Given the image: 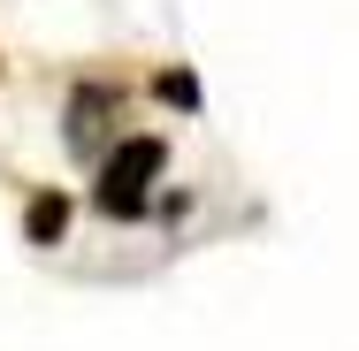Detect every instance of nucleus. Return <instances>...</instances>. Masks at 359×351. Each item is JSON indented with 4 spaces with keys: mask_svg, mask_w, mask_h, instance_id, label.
<instances>
[{
    "mask_svg": "<svg viewBox=\"0 0 359 351\" xmlns=\"http://www.w3.org/2000/svg\"><path fill=\"white\" fill-rule=\"evenodd\" d=\"M161 168H168V145L161 138H115L100 153V184H92V207L107 214V221H138L153 207V184H161Z\"/></svg>",
    "mask_w": 359,
    "mask_h": 351,
    "instance_id": "nucleus-1",
    "label": "nucleus"
},
{
    "mask_svg": "<svg viewBox=\"0 0 359 351\" xmlns=\"http://www.w3.org/2000/svg\"><path fill=\"white\" fill-rule=\"evenodd\" d=\"M69 191H31V199H23V245H39V252H46V245H62V237H69Z\"/></svg>",
    "mask_w": 359,
    "mask_h": 351,
    "instance_id": "nucleus-3",
    "label": "nucleus"
},
{
    "mask_svg": "<svg viewBox=\"0 0 359 351\" xmlns=\"http://www.w3.org/2000/svg\"><path fill=\"white\" fill-rule=\"evenodd\" d=\"M0 69H8V62H0Z\"/></svg>",
    "mask_w": 359,
    "mask_h": 351,
    "instance_id": "nucleus-5",
    "label": "nucleus"
},
{
    "mask_svg": "<svg viewBox=\"0 0 359 351\" xmlns=\"http://www.w3.org/2000/svg\"><path fill=\"white\" fill-rule=\"evenodd\" d=\"M153 99L176 107V115H191V107H199V76H191V69H161V76H153Z\"/></svg>",
    "mask_w": 359,
    "mask_h": 351,
    "instance_id": "nucleus-4",
    "label": "nucleus"
},
{
    "mask_svg": "<svg viewBox=\"0 0 359 351\" xmlns=\"http://www.w3.org/2000/svg\"><path fill=\"white\" fill-rule=\"evenodd\" d=\"M123 130V84H107V76H84L69 92V107H62V145H69L76 160H100L107 145Z\"/></svg>",
    "mask_w": 359,
    "mask_h": 351,
    "instance_id": "nucleus-2",
    "label": "nucleus"
}]
</instances>
